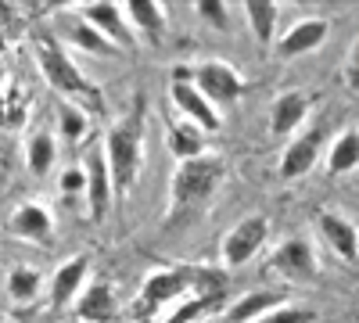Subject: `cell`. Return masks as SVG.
<instances>
[{"label": "cell", "instance_id": "33", "mask_svg": "<svg viewBox=\"0 0 359 323\" xmlns=\"http://www.w3.org/2000/svg\"><path fill=\"white\" fill-rule=\"evenodd\" d=\"M345 83L359 90V40L352 43V50H348V57H345Z\"/></svg>", "mask_w": 359, "mask_h": 323}, {"label": "cell", "instance_id": "10", "mask_svg": "<svg viewBox=\"0 0 359 323\" xmlns=\"http://www.w3.org/2000/svg\"><path fill=\"white\" fill-rule=\"evenodd\" d=\"M323 126H309L302 130L294 140H287V148L280 155V176L284 180H302L309 176L320 162V151H323Z\"/></svg>", "mask_w": 359, "mask_h": 323}, {"label": "cell", "instance_id": "14", "mask_svg": "<svg viewBox=\"0 0 359 323\" xmlns=\"http://www.w3.org/2000/svg\"><path fill=\"white\" fill-rule=\"evenodd\" d=\"M313 223L320 230V238L331 245L334 255H341L345 262H355L359 259V226L348 216H341L334 209H316Z\"/></svg>", "mask_w": 359, "mask_h": 323}, {"label": "cell", "instance_id": "2", "mask_svg": "<svg viewBox=\"0 0 359 323\" xmlns=\"http://www.w3.org/2000/svg\"><path fill=\"white\" fill-rule=\"evenodd\" d=\"M36 65H40L43 79L54 86V90L69 97V104H76L83 111H94V115L104 111L101 86L72 62L62 43H54L50 36H36Z\"/></svg>", "mask_w": 359, "mask_h": 323}, {"label": "cell", "instance_id": "30", "mask_svg": "<svg viewBox=\"0 0 359 323\" xmlns=\"http://www.w3.org/2000/svg\"><path fill=\"white\" fill-rule=\"evenodd\" d=\"M255 323H316V312L309 305H294V302H284L277 309H269L266 316H259Z\"/></svg>", "mask_w": 359, "mask_h": 323}, {"label": "cell", "instance_id": "15", "mask_svg": "<svg viewBox=\"0 0 359 323\" xmlns=\"http://www.w3.org/2000/svg\"><path fill=\"white\" fill-rule=\"evenodd\" d=\"M86 277H90V255H86V252L65 259L62 266L50 273V284H47V291H50V309H65L69 302H76L79 291L86 287Z\"/></svg>", "mask_w": 359, "mask_h": 323}, {"label": "cell", "instance_id": "34", "mask_svg": "<svg viewBox=\"0 0 359 323\" xmlns=\"http://www.w3.org/2000/svg\"><path fill=\"white\" fill-rule=\"evenodd\" d=\"M4 50H8V40H4V33H0V57H4Z\"/></svg>", "mask_w": 359, "mask_h": 323}, {"label": "cell", "instance_id": "32", "mask_svg": "<svg viewBox=\"0 0 359 323\" xmlns=\"http://www.w3.org/2000/svg\"><path fill=\"white\" fill-rule=\"evenodd\" d=\"M57 191H62L65 198H76V194H83V191H86V172H83L79 165H69V169H62V176H57Z\"/></svg>", "mask_w": 359, "mask_h": 323}, {"label": "cell", "instance_id": "9", "mask_svg": "<svg viewBox=\"0 0 359 323\" xmlns=\"http://www.w3.org/2000/svg\"><path fill=\"white\" fill-rule=\"evenodd\" d=\"M169 101L176 104V111L184 115L187 123H194L201 133H216L223 126V115L216 111V104L208 101L191 79H172L169 83Z\"/></svg>", "mask_w": 359, "mask_h": 323}, {"label": "cell", "instance_id": "29", "mask_svg": "<svg viewBox=\"0 0 359 323\" xmlns=\"http://www.w3.org/2000/svg\"><path fill=\"white\" fill-rule=\"evenodd\" d=\"M90 130V119H86V111L76 108V104H62L57 108V140H65V144H76L83 140Z\"/></svg>", "mask_w": 359, "mask_h": 323}, {"label": "cell", "instance_id": "24", "mask_svg": "<svg viewBox=\"0 0 359 323\" xmlns=\"http://www.w3.org/2000/svg\"><path fill=\"white\" fill-rule=\"evenodd\" d=\"M54 162H57V144L47 130H40L25 140V165L33 176H47L54 169Z\"/></svg>", "mask_w": 359, "mask_h": 323}, {"label": "cell", "instance_id": "12", "mask_svg": "<svg viewBox=\"0 0 359 323\" xmlns=\"http://www.w3.org/2000/svg\"><path fill=\"white\" fill-rule=\"evenodd\" d=\"M83 172H86V191H83L86 212H90V219H94V223H101L108 216V209H111V198H115L111 176H108V162H104V151L101 148H94V151L86 155Z\"/></svg>", "mask_w": 359, "mask_h": 323}, {"label": "cell", "instance_id": "28", "mask_svg": "<svg viewBox=\"0 0 359 323\" xmlns=\"http://www.w3.org/2000/svg\"><path fill=\"white\" fill-rule=\"evenodd\" d=\"M184 277H187V291H194V295H226V270L184 266Z\"/></svg>", "mask_w": 359, "mask_h": 323}, {"label": "cell", "instance_id": "20", "mask_svg": "<svg viewBox=\"0 0 359 323\" xmlns=\"http://www.w3.org/2000/svg\"><path fill=\"white\" fill-rule=\"evenodd\" d=\"M280 4H273V0H248L245 4V18L252 25V36L262 43V47H273L277 40V25H280Z\"/></svg>", "mask_w": 359, "mask_h": 323}, {"label": "cell", "instance_id": "7", "mask_svg": "<svg viewBox=\"0 0 359 323\" xmlns=\"http://www.w3.org/2000/svg\"><path fill=\"white\" fill-rule=\"evenodd\" d=\"M266 238H269V219H266V216H245L241 223H233L230 233L223 238V248H219L223 266H226V270L248 266V262L262 252Z\"/></svg>", "mask_w": 359, "mask_h": 323}, {"label": "cell", "instance_id": "21", "mask_svg": "<svg viewBox=\"0 0 359 323\" xmlns=\"http://www.w3.org/2000/svg\"><path fill=\"white\" fill-rule=\"evenodd\" d=\"M352 169H359V126L341 130L331 140V151H327V172L331 176H345Z\"/></svg>", "mask_w": 359, "mask_h": 323}, {"label": "cell", "instance_id": "18", "mask_svg": "<svg viewBox=\"0 0 359 323\" xmlns=\"http://www.w3.org/2000/svg\"><path fill=\"white\" fill-rule=\"evenodd\" d=\"M126 11V22L133 29V36H140L144 43L158 47L165 40V8L155 4V0H130V4H123Z\"/></svg>", "mask_w": 359, "mask_h": 323}, {"label": "cell", "instance_id": "6", "mask_svg": "<svg viewBox=\"0 0 359 323\" xmlns=\"http://www.w3.org/2000/svg\"><path fill=\"white\" fill-rule=\"evenodd\" d=\"M69 11L76 18H83L86 25H94L97 33L108 43H115L118 50H133L137 47V36H133V29L126 22L123 4H111V0H90V4H72Z\"/></svg>", "mask_w": 359, "mask_h": 323}, {"label": "cell", "instance_id": "31", "mask_svg": "<svg viewBox=\"0 0 359 323\" xmlns=\"http://www.w3.org/2000/svg\"><path fill=\"white\" fill-rule=\"evenodd\" d=\"M194 15L216 33H230V8L223 0H201V4H194Z\"/></svg>", "mask_w": 359, "mask_h": 323}, {"label": "cell", "instance_id": "23", "mask_svg": "<svg viewBox=\"0 0 359 323\" xmlns=\"http://www.w3.org/2000/svg\"><path fill=\"white\" fill-rule=\"evenodd\" d=\"M165 144H169V151H172V158H176V162H187V158L205 155V133H201L194 123H187V119L169 123Z\"/></svg>", "mask_w": 359, "mask_h": 323}, {"label": "cell", "instance_id": "22", "mask_svg": "<svg viewBox=\"0 0 359 323\" xmlns=\"http://www.w3.org/2000/svg\"><path fill=\"white\" fill-rule=\"evenodd\" d=\"M43 291V277L36 266H29V262H18V266L8 270V298L15 305H33Z\"/></svg>", "mask_w": 359, "mask_h": 323}, {"label": "cell", "instance_id": "19", "mask_svg": "<svg viewBox=\"0 0 359 323\" xmlns=\"http://www.w3.org/2000/svg\"><path fill=\"white\" fill-rule=\"evenodd\" d=\"M284 302H287L284 291H248L226 309V323H255L259 316H266L269 309H277Z\"/></svg>", "mask_w": 359, "mask_h": 323}, {"label": "cell", "instance_id": "26", "mask_svg": "<svg viewBox=\"0 0 359 323\" xmlns=\"http://www.w3.org/2000/svg\"><path fill=\"white\" fill-rule=\"evenodd\" d=\"M65 36L72 40V47H79V50H86V54H94V57H111V54H118V47L115 43H108L94 25H86L83 18H76V22H69L65 25Z\"/></svg>", "mask_w": 359, "mask_h": 323}, {"label": "cell", "instance_id": "5", "mask_svg": "<svg viewBox=\"0 0 359 323\" xmlns=\"http://www.w3.org/2000/svg\"><path fill=\"white\" fill-rule=\"evenodd\" d=\"M191 83H194L212 104H233V101H241L245 90H248L245 76L237 72L233 65L219 62V57H205V62H198V65L191 69Z\"/></svg>", "mask_w": 359, "mask_h": 323}, {"label": "cell", "instance_id": "27", "mask_svg": "<svg viewBox=\"0 0 359 323\" xmlns=\"http://www.w3.org/2000/svg\"><path fill=\"white\" fill-rule=\"evenodd\" d=\"M219 305H223V295H191V298H180L169 316H158V323H194L208 312H216Z\"/></svg>", "mask_w": 359, "mask_h": 323}, {"label": "cell", "instance_id": "16", "mask_svg": "<svg viewBox=\"0 0 359 323\" xmlns=\"http://www.w3.org/2000/svg\"><path fill=\"white\" fill-rule=\"evenodd\" d=\"M8 230L18 241H29V245H50L54 241V219L47 212V205H40V201H22L8 219Z\"/></svg>", "mask_w": 359, "mask_h": 323}, {"label": "cell", "instance_id": "11", "mask_svg": "<svg viewBox=\"0 0 359 323\" xmlns=\"http://www.w3.org/2000/svg\"><path fill=\"white\" fill-rule=\"evenodd\" d=\"M313 104H316V94H309V90H284V94H277L273 104H269V133L273 137L298 133V126L309 119Z\"/></svg>", "mask_w": 359, "mask_h": 323}, {"label": "cell", "instance_id": "3", "mask_svg": "<svg viewBox=\"0 0 359 323\" xmlns=\"http://www.w3.org/2000/svg\"><path fill=\"white\" fill-rule=\"evenodd\" d=\"M226 176V162L219 155H198L187 162H176L172 169V180H169V198H172V209H191V205L208 201Z\"/></svg>", "mask_w": 359, "mask_h": 323}, {"label": "cell", "instance_id": "25", "mask_svg": "<svg viewBox=\"0 0 359 323\" xmlns=\"http://www.w3.org/2000/svg\"><path fill=\"white\" fill-rule=\"evenodd\" d=\"M25 111H29V101L22 94V86L0 79V130H18L25 123Z\"/></svg>", "mask_w": 359, "mask_h": 323}, {"label": "cell", "instance_id": "17", "mask_svg": "<svg viewBox=\"0 0 359 323\" xmlns=\"http://www.w3.org/2000/svg\"><path fill=\"white\" fill-rule=\"evenodd\" d=\"M72 305H76V319L79 323H111L118 316V298H115V291H111L108 280L86 284Z\"/></svg>", "mask_w": 359, "mask_h": 323}, {"label": "cell", "instance_id": "13", "mask_svg": "<svg viewBox=\"0 0 359 323\" xmlns=\"http://www.w3.org/2000/svg\"><path fill=\"white\" fill-rule=\"evenodd\" d=\"M327 36H331V22L327 18H298L273 40V50L280 57H302V54L323 47Z\"/></svg>", "mask_w": 359, "mask_h": 323}, {"label": "cell", "instance_id": "1", "mask_svg": "<svg viewBox=\"0 0 359 323\" xmlns=\"http://www.w3.org/2000/svg\"><path fill=\"white\" fill-rule=\"evenodd\" d=\"M144 123H147V104H144V97H133L130 111L123 115V119H115V126L101 140V151H104V162H108V176H111L115 194H130L140 180V169H144Z\"/></svg>", "mask_w": 359, "mask_h": 323}, {"label": "cell", "instance_id": "4", "mask_svg": "<svg viewBox=\"0 0 359 323\" xmlns=\"http://www.w3.org/2000/svg\"><path fill=\"white\" fill-rule=\"evenodd\" d=\"M180 298H187V277H184V266H162V270H151L140 284V295L133 302V312L151 319L158 312H165L169 305H176Z\"/></svg>", "mask_w": 359, "mask_h": 323}, {"label": "cell", "instance_id": "8", "mask_svg": "<svg viewBox=\"0 0 359 323\" xmlns=\"http://www.w3.org/2000/svg\"><path fill=\"white\" fill-rule=\"evenodd\" d=\"M273 273H280L287 284H316L320 280V259L306 238H287L269 255Z\"/></svg>", "mask_w": 359, "mask_h": 323}]
</instances>
